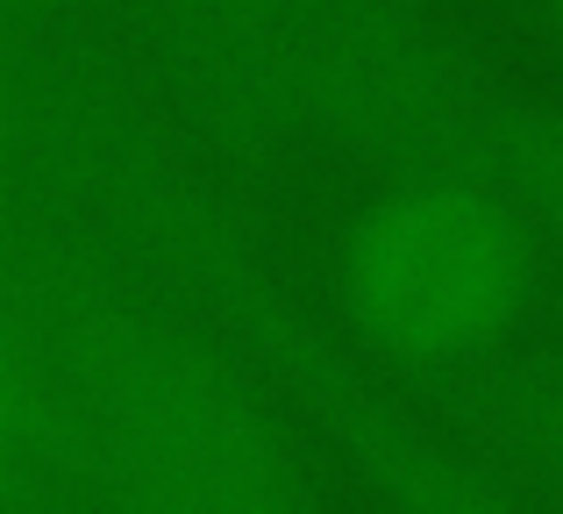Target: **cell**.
Returning <instances> with one entry per match:
<instances>
[{"mask_svg": "<svg viewBox=\"0 0 563 514\" xmlns=\"http://www.w3.org/2000/svg\"><path fill=\"white\" fill-rule=\"evenodd\" d=\"M22 157L86 243L157 293L192 336L221 350L321 458L329 486L393 514H493L499 486L450 429L407 407L378 364L321 315L243 200L214 179L186 129L100 65H43L22 108Z\"/></svg>", "mask_w": 563, "mask_h": 514, "instance_id": "6da1fadb", "label": "cell"}, {"mask_svg": "<svg viewBox=\"0 0 563 514\" xmlns=\"http://www.w3.org/2000/svg\"><path fill=\"white\" fill-rule=\"evenodd\" d=\"M0 315L57 407L79 493L143 514H307L329 501L300 429L65 215L0 229Z\"/></svg>", "mask_w": 563, "mask_h": 514, "instance_id": "7a4b0ae2", "label": "cell"}, {"mask_svg": "<svg viewBox=\"0 0 563 514\" xmlns=\"http://www.w3.org/2000/svg\"><path fill=\"white\" fill-rule=\"evenodd\" d=\"M300 136L385 179H478L499 94L413 0H292Z\"/></svg>", "mask_w": 563, "mask_h": 514, "instance_id": "3957f363", "label": "cell"}, {"mask_svg": "<svg viewBox=\"0 0 563 514\" xmlns=\"http://www.w3.org/2000/svg\"><path fill=\"white\" fill-rule=\"evenodd\" d=\"M399 194L364 222L350 300L393 358L450 364L514 321L528 286L521 215L478 179H393Z\"/></svg>", "mask_w": 563, "mask_h": 514, "instance_id": "277c9868", "label": "cell"}, {"mask_svg": "<svg viewBox=\"0 0 563 514\" xmlns=\"http://www.w3.org/2000/svg\"><path fill=\"white\" fill-rule=\"evenodd\" d=\"M172 108L214 157L278 165L300 151L292 100V0H122Z\"/></svg>", "mask_w": 563, "mask_h": 514, "instance_id": "5b68a950", "label": "cell"}, {"mask_svg": "<svg viewBox=\"0 0 563 514\" xmlns=\"http://www.w3.org/2000/svg\"><path fill=\"white\" fill-rule=\"evenodd\" d=\"M442 429L499 486L507 507H563V358L464 379Z\"/></svg>", "mask_w": 563, "mask_h": 514, "instance_id": "8992f818", "label": "cell"}, {"mask_svg": "<svg viewBox=\"0 0 563 514\" xmlns=\"http://www.w3.org/2000/svg\"><path fill=\"white\" fill-rule=\"evenodd\" d=\"M478 186H493L521 215V229L563 243V100L499 94L478 143Z\"/></svg>", "mask_w": 563, "mask_h": 514, "instance_id": "52a82bcc", "label": "cell"}, {"mask_svg": "<svg viewBox=\"0 0 563 514\" xmlns=\"http://www.w3.org/2000/svg\"><path fill=\"white\" fill-rule=\"evenodd\" d=\"M29 493H79V464L22 336L0 315V501H29Z\"/></svg>", "mask_w": 563, "mask_h": 514, "instance_id": "ba28073f", "label": "cell"}, {"mask_svg": "<svg viewBox=\"0 0 563 514\" xmlns=\"http://www.w3.org/2000/svg\"><path fill=\"white\" fill-rule=\"evenodd\" d=\"M43 8H51V0H0V51H8V43H22L29 29L43 22Z\"/></svg>", "mask_w": 563, "mask_h": 514, "instance_id": "9c48e42d", "label": "cell"}, {"mask_svg": "<svg viewBox=\"0 0 563 514\" xmlns=\"http://www.w3.org/2000/svg\"><path fill=\"white\" fill-rule=\"evenodd\" d=\"M542 14H550V22L563 29V0H542Z\"/></svg>", "mask_w": 563, "mask_h": 514, "instance_id": "30bf717a", "label": "cell"}]
</instances>
